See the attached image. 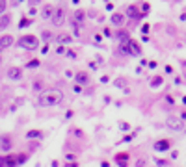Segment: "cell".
Instances as JSON below:
<instances>
[{"label":"cell","mask_w":186,"mask_h":167,"mask_svg":"<svg viewBox=\"0 0 186 167\" xmlns=\"http://www.w3.org/2000/svg\"><path fill=\"white\" fill-rule=\"evenodd\" d=\"M62 100H63V93H60V91H43L37 97L39 106H56Z\"/></svg>","instance_id":"cell-1"},{"label":"cell","mask_w":186,"mask_h":167,"mask_svg":"<svg viewBox=\"0 0 186 167\" xmlns=\"http://www.w3.org/2000/svg\"><path fill=\"white\" fill-rule=\"evenodd\" d=\"M17 45L21 46V48L35 50V48L39 46V41H37V37H34V35H22V37L17 41Z\"/></svg>","instance_id":"cell-2"},{"label":"cell","mask_w":186,"mask_h":167,"mask_svg":"<svg viewBox=\"0 0 186 167\" xmlns=\"http://www.w3.org/2000/svg\"><path fill=\"white\" fill-rule=\"evenodd\" d=\"M63 22H65V9H63V7H58L52 15V24L54 26H63Z\"/></svg>","instance_id":"cell-3"},{"label":"cell","mask_w":186,"mask_h":167,"mask_svg":"<svg viewBox=\"0 0 186 167\" xmlns=\"http://www.w3.org/2000/svg\"><path fill=\"white\" fill-rule=\"evenodd\" d=\"M11 149H13V141H11V136H7V134L0 136V150L7 152V150H11Z\"/></svg>","instance_id":"cell-4"},{"label":"cell","mask_w":186,"mask_h":167,"mask_svg":"<svg viewBox=\"0 0 186 167\" xmlns=\"http://www.w3.org/2000/svg\"><path fill=\"white\" fill-rule=\"evenodd\" d=\"M166 126L171 128V130H181V128H183V121H181V117H168Z\"/></svg>","instance_id":"cell-5"},{"label":"cell","mask_w":186,"mask_h":167,"mask_svg":"<svg viewBox=\"0 0 186 167\" xmlns=\"http://www.w3.org/2000/svg\"><path fill=\"white\" fill-rule=\"evenodd\" d=\"M7 78H9V80H21L22 69L21 67H9V69H7Z\"/></svg>","instance_id":"cell-6"},{"label":"cell","mask_w":186,"mask_h":167,"mask_svg":"<svg viewBox=\"0 0 186 167\" xmlns=\"http://www.w3.org/2000/svg\"><path fill=\"white\" fill-rule=\"evenodd\" d=\"M169 145H171V143H169L168 139H160V141H156L155 145H153V150H156V152H166V150H169Z\"/></svg>","instance_id":"cell-7"},{"label":"cell","mask_w":186,"mask_h":167,"mask_svg":"<svg viewBox=\"0 0 186 167\" xmlns=\"http://www.w3.org/2000/svg\"><path fill=\"white\" fill-rule=\"evenodd\" d=\"M126 15H129V19H132L134 22H138L141 17H143V15L138 13V7L136 6H129V7H126Z\"/></svg>","instance_id":"cell-8"},{"label":"cell","mask_w":186,"mask_h":167,"mask_svg":"<svg viewBox=\"0 0 186 167\" xmlns=\"http://www.w3.org/2000/svg\"><path fill=\"white\" fill-rule=\"evenodd\" d=\"M116 37L121 41V45H129V41H130V35H129V32H126V30H119L116 34Z\"/></svg>","instance_id":"cell-9"},{"label":"cell","mask_w":186,"mask_h":167,"mask_svg":"<svg viewBox=\"0 0 186 167\" xmlns=\"http://www.w3.org/2000/svg\"><path fill=\"white\" fill-rule=\"evenodd\" d=\"M13 45V37L11 35H2L0 37V48H9Z\"/></svg>","instance_id":"cell-10"},{"label":"cell","mask_w":186,"mask_h":167,"mask_svg":"<svg viewBox=\"0 0 186 167\" xmlns=\"http://www.w3.org/2000/svg\"><path fill=\"white\" fill-rule=\"evenodd\" d=\"M125 15L123 13H114L112 15V22H114V24H116V26H123L125 24Z\"/></svg>","instance_id":"cell-11"},{"label":"cell","mask_w":186,"mask_h":167,"mask_svg":"<svg viewBox=\"0 0 186 167\" xmlns=\"http://www.w3.org/2000/svg\"><path fill=\"white\" fill-rule=\"evenodd\" d=\"M129 52L132 54V56H140V54H141V48L138 46V43H134V41H132V39L129 41Z\"/></svg>","instance_id":"cell-12"},{"label":"cell","mask_w":186,"mask_h":167,"mask_svg":"<svg viewBox=\"0 0 186 167\" xmlns=\"http://www.w3.org/2000/svg\"><path fill=\"white\" fill-rule=\"evenodd\" d=\"M9 22H11V15H7V13L0 15V30H6L9 26Z\"/></svg>","instance_id":"cell-13"},{"label":"cell","mask_w":186,"mask_h":167,"mask_svg":"<svg viewBox=\"0 0 186 167\" xmlns=\"http://www.w3.org/2000/svg\"><path fill=\"white\" fill-rule=\"evenodd\" d=\"M41 15H43V19H50V21H52V15H54V7H52V6H49V4H47V6L43 7Z\"/></svg>","instance_id":"cell-14"},{"label":"cell","mask_w":186,"mask_h":167,"mask_svg":"<svg viewBox=\"0 0 186 167\" xmlns=\"http://www.w3.org/2000/svg\"><path fill=\"white\" fill-rule=\"evenodd\" d=\"M56 41L60 43V45H67V43H71V41H73V37H71L69 34H58Z\"/></svg>","instance_id":"cell-15"},{"label":"cell","mask_w":186,"mask_h":167,"mask_svg":"<svg viewBox=\"0 0 186 167\" xmlns=\"http://www.w3.org/2000/svg\"><path fill=\"white\" fill-rule=\"evenodd\" d=\"M74 80H76L78 84H88V82H89V76H88L86 73H78L76 76H74Z\"/></svg>","instance_id":"cell-16"},{"label":"cell","mask_w":186,"mask_h":167,"mask_svg":"<svg viewBox=\"0 0 186 167\" xmlns=\"http://www.w3.org/2000/svg\"><path fill=\"white\" fill-rule=\"evenodd\" d=\"M78 22H84V11H76L73 19V24H78Z\"/></svg>","instance_id":"cell-17"},{"label":"cell","mask_w":186,"mask_h":167,"mask_svg":"<svg viewBox=\"0 0 186 167\" xmlns=\"http://www.w3.org/2000/svg\"><path fill=\"white\" fill-rule=\"evenodd\" d=\"M43 134L39 132V130H28V134H26V137L28 139H35V137H41Z\"/></svg>","instance_id":"cell-18"},{"label":"cell","mask_w":186,"mask_h":167,"mask_svg":"<svg viewBox=\"0 0 186 167\" xmlns=\"http://www.w3.org/2000/svg\"><path fill=\"white\" fill-rule=\"evenodd\" d=\"M162 82H164V78H162V76H155V78L151 80V87H158Z\"/></svg>","instance_id":"cell-19"},{"label":"cell","mask_w":186,"mask_h":167,"mask_svg":"<svg viewBox=\"0 0 186 167\" xmlns=\"http://www.w3.org/2000/svg\"><path fill=\"white\" fill-rule=\"evenodd\" d=\"M41 37L45 39V41H49V39L52 37V35H50V32H49V30H45V32H43V34H41Z\"/></svg>","instance_id":"cell-20"},{"label":"cell","mask_w":186,"mask_h":167,"mask_svg":"<svg viewBox=\"0 0 186 167\" xmlns=\"http://www.w3.org/2000/svg\"><path fill=\"white\" fill-rule=\"evenodd\" d=\"M37 65H39V61H37V59H32V61L26 63V67H28V69H30V67H37Z\"/></svg>","instance_id":"cell-21"},{"label":"cell","mask_w":186,"mask_h":167,"mask_svg":"<svg viewBox=\"0 0 186 167\" xmlns=\"http://www.w3.org/2000/svg\"><path fill=\"white\" fill-rule=\"evenodd\" d=\"M34 89H35V91H41V89H43V86H41V82H39V80L34 82Z\"/></svg>","instance_id":"cell-22"},{"label":"cell","mask_w":186,"mask_h":167,"mask_svg":"<svg viewBox=\"0 0 186 167\" xmlns=\"http://www.w3.org/2000/svg\"><path fill=\"white\" fill-rule=\"evenodd\" d=\"M4 11H6V2H0V15H4Z\"/></svg>","instance_id":"cell-23"},{"label":"cell","mask_w":186,"mask_h":167,"mask_svg":"<svg viewBox=\"0 0 186 167\" xmlns=\"http://www.w3.org/2000/svg\"><path fill=\"white\" fill-rule=\"evenodd\" d=\"M56 52H58V54H63V52H65V46H63V45H60V46L56 48Z\"/></svg>","instance_id":"cell-24"},{"label":"cell","mask_w":186,"mask_h":167,"mask_svg":"<svg viewBox=\"0 0 186 167\" xmlns=\"http://www.w3.org/2000/svg\"><path fill=\"white\" fill-rule=\"evenodd\" d=\"M156 164L160 165V167H166V165H168V162H162V160H156Z\"/></svg>","instance_id":"cell-25"},{"label":"cell","mask_w":186,"mask_h":167,"mask_svg":"<svg viewBox=\"0 0 186 167\" xmlns=\"http://www.w3.org/2000/svg\"><path fill=\"white\" fill-rule=\"evenodd\" d=\"M134 136H132V134H130V136H126V137H123V139H121V141H123V143H126V141H130V139H132Z\"/></svg>","instance_id":"cell-26"},{"label":"cell","mask_w":186,"mask_h":167,"mask_svg":"<svg viewBox=\"0 0 186 167\" xmlns=\"http://www.w3.org/2000/svg\"><path fill=\"white\" fill-rule=\"evenodd\" d=\"M74 93H82V87L80 86H74Z\"/></svg>","instance_id":"cell-27"},{"label":"cell","mask_w":186,"mask_h":167,"mask_svg":"<svg viewBox=\"0 0 186 167\" xmlns=\"http://www.w3.org/2000/svg\"><path fill=\"white\" fill-rule=\"evenodd\" d=\"M67 56H69V58H76V54H74L73 50H69V52H67Z\"/></svg>","instance_id":"cell-28"},{"label":"cell","mask_w":186,"mask_h":167,"mask_svg":"<svg viewBox=\"0 0 186 167\" xmlns=\"http://www.w3.org/2000/svg\"><path fill=\"white\" fill-rule=\"evenodd\" d=\"M143 164H145L143 160H138V164H136V167H143Z\"/></svg>","instance_id":"cell-29"},{"label":"cell","mask_w":186,"mask_h":167,"mask_svg":"<svg viewBox=\"0 0 186 167\" xmlns=\"http://www.w3.org/2000/svg\"><path fill=\"white\" fill-rule=\"evenodd\" d=\"M65 167H78V165H76V164H73V162H71V164H67Z\"/></svg>","instance_id":"cell-30"},{"label":"cell","mask_w":186,"mask_h":167,"mask_svg":"<svg viewBox=\"0 0 186 167\" xmlns=\"http://www.w3.org/2000/svg\"><path fill=\"white\" fill-rule=\"evenodd\" d=\"M119 167H126V164H125V162H121V164H119Z\"/></svg>","instance_id":"cell-31"},{"label":"cell","mask_w":186,"mask_h":167,"mask_svg":"<svg viewBox=\"0 0 186 167\" xmlns=\"http://www.w3.org/2000/svg\"><path fill=\"white\" fill-rule=\"evenodd\" d=\"M181 19H183V21H186V13H184V15H181Z\"/></svg>","instance_id":"cell-32"},{"label":"cell","mask_w":186,"mask_h":167,"mask_svg":"<svg viewBox=\"0 0 186 167\" xmlns=\"http://www.w3.org/2000/svg\"><path fill=\"white\" fill-rule=\"evenodd\" d=\"M0 61H2V54H0Z\"/></svg>","instance_id":"cell-33"}]
</instances>
